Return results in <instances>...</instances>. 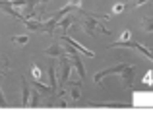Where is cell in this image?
Masks as SVG:
<instances>
[{
    "mask_svg": "<svg viewBox=\"0 0 153 124\" xmlns=\"http://www.w3.org/2000/svg\"><path fill=\"white\" fill-rule=\"evenodd\" d=\"M70 97L74 103L82 99V82H70Z\"/></svg>",
    "mask_w": 153,
    "mask_h": 124,
    "instance_id": "9",
    "label": "cell"
},
{
    "mask_svg": "<svg viewBox=\"0 0 153 124\" xmlns=\"http://www.w3.org/2000/svg\"><path fill=\"white\" fill-rule=\"evenodd\" d=\"M0 68H8V62L4 60V58H0ZM8 70H10V68H8Z\"/></svg>",
    "mask_w": 153,
    "mask_h": 124,
    "instance_id": "20",
    "label": "cell"
},
{
    "mask_svg": "<svg viewBox=\"0 0 153 124\" xmlns=\"http://www.w3.org/2000/svg\"><path fill=\"white\" fill-rule=\"evenodd\" d=\"M41 91L37 89V87H33L31 89V97H29V105H31V109H35V107H39V103H41Z\"/></svg>",
    "mask_w": 153,
    "mask_h": 124,
    "instance_id": "13",
    "label": "cell"
},
{
    "mask_svg": "<svg viewBox=\"0 0 153 124\" xmlns=\"http://www.w3.org/2000/svg\"><path fill=\"white\" fill-rule=\"evenodd\" d=\"M134 70H136V64H132L130 68H126V70L120 74V78H122V85L126 91H132L136 87V76H134Z\"/></svg>",
    "mask_w": 153,
    "mask_h": 124,
    "instance_id": "4",
    "label": "cell"
},
{
    "mask_svg": "<svg viewBox=\"0 0 153 124\" xmlns=\"http://www.w3.org/2000/svg\"><path fill=\"white\" fill-rule=\"evenodd\" d=\"M72 23H74V16H68V14H66V16H64V18L58 22V23H56V31H54V33L64 35L68 29H70V25H72Z\"/></svg>",
    "mask_w": 153,
    "mask_h": 124,
    "instance_id": "7",
    "label": "cell"
},
{
    "mask_svg": "<svg viewBox=\"0 0 153 124\" xmlns=\"http://www.w3.org/2000/svg\"><path fill=\"white\" fill-rule=\"evenodd\" d=\"M132 64L130 62H118V64H114V66H111V68H105V70H99L97 74L93 76V82L95 83H101L107 76H112V74H122L126 68H130Z\"/></svg>",
    "mask_w": 153,
    "mask_h": 124,
    "instance_id": "2",
    "label": "cell"
},
{
    "mask_svg": "<svg viewBox=\"0 0 153 124\" xmlns=\"http://www.w3.org/2000/svg\"><path fill=\"white\" fill-rule=\"evenodd\" d=\"M120 12H124V4H114L112 10H111V16L112 14H120Z\"/></svg>",
    "mask_w": 153,
    "mask_h": 124,
    "instance_id": "17",
    "label": "cell"
},
{
    "mask_svg": "<svg viewBox=\"0 0 153 124\" xmlns=\"http://www.w3.org/2000/svg\"><path fill=\"white\" fill-rule=\"evenodd\" d=\"M12 41H14L16 45H22V47H25L27 43H29V35H14V37H12Z\"/></svg>",
    "mask_w": 153,
    "mask_h": 124,
    "instance_id": "14",
    "label": "cell"
},
{
    "mask_svg": "<svg viewBox=\"0 0 153 124\" xmlns=\"http://www.w3.org/2000/svg\"><path fill=\"white\" fill-rule=\"evenodd\" d=\"M33 78H41V70H39V66H37V64H33Z\"/></svg>",
    "mask_w": 153,
    "mask_h": 124,
    "instance_id": "19",
    "label": "cell"
},
{
    "mask_svg": "<svg viewBox=\"0 0 153 124\" xmlns=\"http://www.w3.org/2000/svg\"><path fill=\"white\" fill-rule=\"evenodd\" d=\"M8 72H10V70H8V68H0V76H4V74H8Z\"/></svg>",
    "mask_w": 153,
    "mask_h": 124,
    "instance_id": "21",
    "label": "cell"
},
{
    "mask_svg": "<svg viewBox=\"0 0 153 124\" xmlns=\"http://www.w3.org/2000/svg\"><path fill=\"white\" fill-rule=\"evenodd\" d=\"M29 97H31V89L25 78H22V107H29Z\"/></svg>",
    "mask_w": 153,
    "mask_h": 124,
    "instance_id": "8",
    "label": "cell"
},
{
    "mask_svg": "<svg viewBox=\"0 0 153 124\" xmlns=\"http://www.w3.org/2000/svg\"><path fill=\"white\" fill-rule=\"evenodd\" d=\"M118 47H122V49H124V47H128V49H136V50H140L146 58L153 60V50L147 49L146 45H142V43H136V41H114L112 45H108V49H118Z\"/></svg>",
    "mask_w": 153,
    "mask_h": 124,
    "instance_id": "1",
    "label": "cell"
},
{
    "mask_svg": "<svg viewBox=\"0 0 153 124\" xmlns=\"http://www.w3.org/2000/svg\"><path fill=\"white\" fill-rule=\"evenodd\" d=\"M6 107H8V101H6V97H4L2 87H0V109H6Z\"/></svg>",
    "mask_w": 153,
    "mask_h": 124,
    "instance_id": "18",
    "label": "cell"
},
{
    "mask_svg": "<svg viewBox=\"0 0 153 124\" xmlns=\"http://www.w3.org/2000/svg\"><path fill=\"white\" fill-rule=\"evenodd\" d=\"M142 27H143V31L151 33V31H153V16H149V18H143V22H142Z\"/></svg>",
    "mask_w": 153,
    "mask_h": 124,
    "instance_id": "15",
    "label": "cell"
},
{
    "mask_svg": "<svg viewBox=\"0 0 153 124\" xmlns=\"http://www.w3.org/2000/svg\"><path fill=\"white\" fill-rule=\"evenodd\" d=\"M60 39H62V41H66V43H70V45H74L76 49H78V50H79V53H82V54H85V56H93V50L85 49V47H83L82 43H78V41H76V39H72V37H70V35H68V33L60 35Z\"/></svg>",
    "mask_w": 153,
    "mask_h": 124,
    "instance_id": "6",
    "label": "cell"
},
{
    "mask_svg": "<svg viewBox=\"0 0 153 124\" xmlns=\"http://www.w3.org/2000/svg\"><path fill=\"white\" fill-rule=\"evenodd\" d=\"M49 85H51L54 91H58V82H56V68H54V62H51V66H49Z\"/></svg>",
    "mask_w": 153,
    "mask_h": 124,
    "instance_id": "12",
    "label": "cell"
},
{
    "mask_svg": "<svg viewBox=\"0 0 153 124\" xmlns=\"http://www.w3.org/2000/svg\"><path fill=\"white\" fill-rule=\"evenodd\" d=\"M149 0H130L128 2V8H138V6H143V4H147Z\"/></svg>",
    "mask_w": 153,
    "mask_h": 124,
    "instance_id": "16",
    "label": "cell"
},
{
    "mask_svg": "<svg viewBox=\"0 0 153 124\" xmlns=\"http://www.w3.org/2000/svg\"><path fill=\"white\" fill-rule=\"evenodd\" d=\"M37 2H39V4H47V2H49V0H37Z\"/></svg>",
    "mask_w": 153,
    "mask_h": 124,
    "instance_id": "22",
    "label": "cell"
},
{
    "mask_svg": "<svg viewBox=\"0 0 153 124\" xmlns=\"http://www.w3.org/2000/svg\"><path fill=\"white\" fill-rule=\"evenodd\" d=\"M62 54H66V50H64V47H60L58 43H54V45H51L49 49H47V56H51V58H60Z\"/></svg>",
    "mask_w": 153,
    "mask_h": 124,
    "instance_id": "11",
    "label": "cell"
},
{
    "mask_svg": "<svg viewBox=\"0 0 153 124\" xmlns=\"http://www.w3.org/2000/svg\"><path fill=\"white\" fill-rule=\"evenodd\" d=\"M60 66H62V72H60V78H58V89H64V85H66L68 78H70V70H72V58L68 56V54H62V56L58 58Z\"/></svg>",
    "mask_w": 153,
    "mask_h": 124,
    "instance_id": "3",
    "label": "cell"
},
{
    "mask_svg": "<svg viewBox=\"0 0 153 124\" xmlns=\"http://www.w3.org/2000/svg\"><path fill=\"white\" fill-rule=\"evenodd\" d=\"M91 105H93V107H118V109L132 107L130 103H124V101H93Z\"/></svg>",
    "mask_w": 153,
    "mask_h": 124,
    "instance_id": "10",
    "label": "cell"
},
{
    "mask_svg": "<svg viewBox=\"0 0 153 124\" xmlns=\"http://www.w3.org/2000/svg\"><path fill=\"white\" fill-rule=\"evenodd\" d=\"M0 10L6 12L8 16H12L14 19H18V22H25V18H23V14H19L18 10L14 8V4L10 2V0H0Z\"/></svg>",
    "mask_w": 153,
    "mask_h": 124,
    "instance_id": "5",
    "label": "cell"
}]
</instances>
